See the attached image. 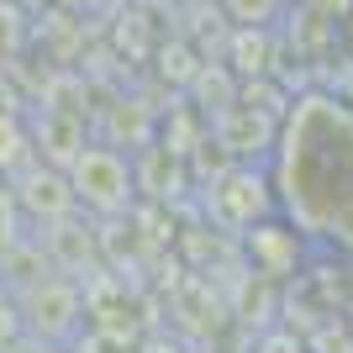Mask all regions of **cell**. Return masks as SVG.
Returning <instances> with one entry per match:
<instances>
[{
    "mask_svg": "<svg viewBox=\"0 0 353 353\" xmlns=\"http://www.w3.org/2000/svg\"><path fill=\"white\" fill-rule=\"evenodd\" d=\"M11 195H16V211L32 216V221H43V227H59V221H69L74 211H79L69 169H59V163H27V169L11 179Z\"/></svg>",
    "mask_w": 353,
    "mask_h": 353,
    "instance_id": "obj_6",
    "label": "cell"
},
{
    "mask_svg": "<svg viewBox=\"0 0 353 353\" xmlns=\"http://www.w3.org/2000/svg\"><path fill=\"white\" fill-rule=\"evenodd\" d=\"M274 206L306 243L353 259V101L338 90H295L269 159Z\"/></svg>",
    "mask_w": 353,
    "mask_h": 353,
    "instance_id": "obj_1",
    "label": "cell"
},
{
    "mask_svg": "<svg viewBox=\"0 0 353 353\" xmlns=\"http://www.w3.org/2000/svg\"><path fill=\"white\" fill-rule=\"evenodd\" d=\"M16 316H21V327H27V338H43V343L74 338V327H79V316H85L79 285L59 280V274H43V280H32V290L21 295Z\"/></svg>",
    "mask_w": 353,
    "mask_h": 353,
    "instance_id": "obj_5",
    "label": "cell"
},
{
    "mask_svg": "<svg viewBox=\"0 0 353 353\" xmlns=\"http://www.w3.org/2000/svg\"><path fill=\"white\" fill-rule=\"evenodd\" d=\"M16 227H21V211H16V195H11V185L0 179V259L16 248Z\"/></svg>",
    "mask_w": 353,
    "mask_h": 353,
    "instance_id": "obj_13",
    "label": "cell"
},
{
    "mask_svg": "<svg viewBox=\"0 0 353 353\" xmlns=\"http://www.w3.org/2000/svg\"><path fill=\"white\" fill-rule=\"evenodd\" d=\"M16 6H21V0H16Z\"/></svg>",
    "mask_w": 353,
    "mask_h": 353,
    "instance_id": "obj_16",
    "label": "cell"
},
{
    "mask_svg": "<svg viewBox=\"0 0 353 353\" xmlns=\"http://www.w3.org/2000/svg\"><path fill=\"white\" fill-rule=\"evenodd\" d=\"M227 69H232L237 79H264V74H274V27H232Z\"/></svg>",
    "mask_w": 353,
    "mask_h": 353,
    "instance_id": "obj_8",
    "label": "cell"
},
{
    "mask_svg": "<svg viewBox=\"0 0 353 353\" xmlns=\"http://www.w3.org/2000/svg\"><path fill=\"white\" fill-rule=\"evenodd\" d=\"M27 43V21H21V6L16 0H0V63H11Z\"/></svg>",
    "mask_w": 353,
    "mask_h": 353,
    "instance_id": "obj_11",
    "label": "cell"
},
{
    "mask_svg": "<svg viewBox=\"0 0 353 353\" xmlns=\"http://www.w3.org/2000/svg\"><path fill=\"white\" fill-rule=\"evenodd\" d=\"M259 353H301V348H295V343H285V338H269Z\"/></svg>",
    "mask_w": 353,
    "mask_h": 353,
    "instance_id": "obj_15",
    "label": "cell"
},
{
    "mask_svg": "<svg viewBox=\"0 0 353 353\" xmlns=\"http://www.w3.org/2000/svg\"><path fill=\"white\" fill-rule=\"evenodd\" d=\"M216 16L232 27H274L285 16V0H216Z\"/></svg>",
    "mask_w": 353,
    "mask_h": 353,
    "instance_id": "obj_10",
    "label": "cell"
},
{
    "mask_svg": "<svg viewBox=\"0 0 353 353\" xmlns=\"http://www.w3.org/2000/svg\"><path fill=\"white\" fill-rule=\"evenodd\" d=\"M32 132L21 127V111H0V179H16L32 163Z\"/></svg>",
    "mask_w": 353,
    "mask_h": 353,
    "instance_id": "obj_9",
    "label": "cell"
},
{
    "mask_svg": "<svg viewBox=\"0 0 353 353\" xmlns=\"http://www.w3.org/2000/svg\"><path fill=\"white\" fill-rule=\"evenodd\" d=\"M301 253H306V232H295V221H285L280 211L248 227V259L259 274H295Z\"/></svg>",
    "mask_w": 353,
    "mask_h": 353,
    "instance_id": "obj_7",
    "label": "cell"
},
{
    "mask_svg": "<svg viewBox=\"0 0 353 353\" xmlns=\"http://www.w3.org/2000/svg\"><path fill=\"white\" fill-rule=\"evenodd\" d=\"M74 353H137V348L127 343V332H117V327H95L90 338L74 343Z\"/></svg>",
    "mask_w": 353,
    "mask_h": 353,
    "instance_id": "obj_12",
    "label": "cell"
},
{
    "mask_svg": "<svg viewBox=\"0 0 353 353\" xmlns=\"http://www.w3.org/2000/svg\"><path fill=\"white\" fill-rule=\"evenodd\" d=\"M206 143H216L232 163H269L274 143H280V117H269V111H259V105H248L237 95L227 111L211 117Z\"/></svg>",
    "mask_w": 353,
    "mask_h": 353,
    "instance_id": "obj_4",
    "label": "cell"
},
{
    "mask_svg": "<svg viewBox=\"0 0 353 353\" xmlns=\"http://www.w3.org/2000/svg\"><path fill=\"white\" fill-rule=\"evenodd\" d=\"M6 353H59L53 343H43V338H32V343H11Z\"/></svg>",
    "mask_w": 353,
    "mask_h": 353,
    "instance_id": "obj_14",
    "label": "cell"
},
{
    "mask_svg": "<svg viewBox=\"0 0 353 353\" xmlns=\"http://www.w3.org/2000/svg\"><path fill=\"white\" fill-rule=\"evenodd\" d=\"M206 211L216 227L227 232H248L264 216H274V179H269V163H232L227 174H216L206 185Z\"/></svg>",
    "mask_w": 353,
    "mask_h": 353,
    "instance_id": "obj_3",
    "label": "cell"
},
{
    "mask_svg": "<svg viewBox=\"0 0 353 353\" xmlns=\"http://www.w3.org/2000/svg\"><path fill=\"white\" fill-rule=\"evenodd\" d=\"M69 185H74V201L90 211V216H121L132 206V190H137V174L132 163L121 159L117 148L105 143H85L69 163Z\"/></svg>",
    "mask_w": 353,
    "mask_h": 353,
    "instance_id": "obj_2",
    "label": "cell"
}]
</instances>
